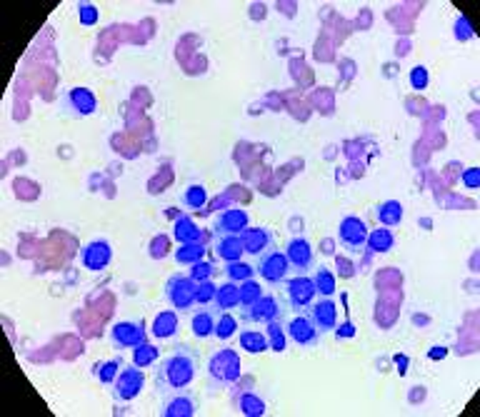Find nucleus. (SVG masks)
Segmentation results:
<instances>
[{
    "instance_id": "obj_1",
    "label": "nucleus",
    "mask_w": 480,
    "mask_h": 417,
    "mask_svg": "<svg viewBox=\"0 0 480 417\" xmlns=\"http://www.w3.org/2000/svg\"><path fill=\"white\" fill-rule=\"evenodd\" d=\"M200 370V355L193 350L190 345L180 342L168 352L153 370V382L155 390L160 395H168V392L176 390H185L195 382Z\"/></svg>"
},
{
    "instance_id": "obj_2",
    "label": "nucleus",
    "mask_w": 480,
    "mask_h": 417,
    "mask_svg": "<svg viewBox=\"0 0 480 417\" xmlns=\"http://www.w3.org/2000/svg\"><path fill=\"white\" fill-rule=\"evenodd\" d=\"M240 355L230 347L216 350L208 360V385L210 390H226L233 382L240 380Z\"/></svg>"
},
{
    "instance_id": "obj_3",
    "label": "nucleus",
    "mask_w": 480,
    "mask_h": 417,
    "mask_svg": "<svg viewBox=\"0 0 480 417\" xmlns=\"http://www.w3.org/2000/svg\"><path fill=\"white\" fill-rule=\"evenodd\" d=\"M108 340L116 350H133L140 342L148 340L143 320H118L111 330H108Z\"/></svg>"
},
{
    "instance_id": "obj_4",
    "label": "nucleus",
    "mask_w": 480,
    "mask_h": 417,
    "mask_svg": "<svg viewBox=\"0 0 480 417\" xmlns=\"http://www.w3.org/2000/svg\"><path fill=\"white\" fill-rule=\"evenodd\" d=\"M166 300L176 313H190L195 308V282L188 275H173L166 282Z\"/></svg>"
},
{
    "instance_id": "obj_5",
    "label": "nucleus",
    "mask_w": 480,
    "mask_h": 417,
    "mask_svg": "<svg viewBox=\"0 0 480 417\" xmlns=\"http://www.w3.org/2000/svg\"><path fill=\"white\" fill-rule=\"evenodd\" d=\"M98 110V98L90 88H70L61 95V113L68 118H88Z\"/></svg>"
},
{
    "instance_id": "obj_6",
    "label": "nucleus",
    "mask_w": 480,
    "mask_h": 417,
    "mask_svg": "<svg viewBox=\"0 0 480 417\" xmlns=\"http://www.w3.org/2000/svg\"><path fill=\"white\" fill-rule=\"evenodd\" d=\"M255 273L260 275V280H265L268 285H285L288 275L293 273L290 263H288L285 253H278V250H271L268 255L258 258V268Z\"/></svg>"
},
{
    "instance_id": "obj_7",
    "label": "nucleus",
    "mask_w": 480,
    "mask_h": 417,
    "mask_svg": "<svg viewBox=\"0 0 480 417\" xmlns=\"http://www.w3.org/2000/svg\"><path fill=\"white\" fill-rule=\"evenodd\" d=\"M143 387H145L143 368L130 365V368H123L121 375L116 378V382H113V397L118 402H130L143 392Z\"/></svg>"
},
{
    "instance_id": "obj_8",
    "label": "nucleus",
    "mask_w": 480,
    "mask_h": 417,
    "mask_svg": "<svg viewBox=\"0 0 480 417\" xmlns=\"http://www.w3.org/2000/svg\"><path fill=\"white\" fill-rule=\"evenodd\" d=\"M315 295L318 292H315L313 278H308V275H298V278L285 282V300L293 313H305L310 308V302L315 300Z\"/></svg>"
},
{
    "instance_id": "obj_9",
    "label": "nucleus",
    "mask_w": 480,
    "mask_h": 417,
    "mask_svg": "<svg viewBox=\"0 0 480 417\" xmlns=\"http://www.w3.org/2000/svg\"><path fill=\"white\" fill-rule=\"evenodd\" d=\"M368 225H365V220L355 218V215H348V218L340 220V225H338V240L340 245L348 250V253H360L368 242Z\"/></svg>"
},
{
    "instance_id": "obj_10",
    "label": "nucleus",
    "mask_w": 480,
    "mask_h": 417,
    "mask_svg": "<svg viewBox=\"0 0 480 417\" xmlns=\"http://www.w3.org/2000/svg\"><path fill=\"white\" fill-rule=\"evenodd\" d=\"M198 400H195L193 392L185 390H176L163 395V402H160V415L163 417H193L198 415Z\"/></svg>"
},
{
    "instance_id": "obj_11",
    "label": "nucleus",
    "mask_w": 480,
    "mask_h": 417,
    "mask_svg": "<svg viewBox=\"0 0 480 417\" xmlns=\"http://www.w3.org/2000/svg\"><path fill=\"white\" fill-rule=\"evenodd\" d=\"M276 318H283L281 302H278L276 295H263L260 300H255L253 305L240 310V320L250 325H268Z\"/></svg>"
},
{
    "instance_id": "obj_12",
    "label": "nucleus",
    "mask_w": 480,
    "mask_h": 417,
    "mask_svg": "<svg viewBox=\"0 0 480 417\" xmlns=\"http://www.w3.org/2000/svg\"><path fill=\"white\" fill-rule=\"evenodd\" d=\"M285 332H288V340H293L298 347H305V350L315 347L320 342V337H323L318 332V328L313 325V320L308 318V313L295 315V318L285 325Z\"/></svg>"
},
{
    "instance_id": "obj_13",
    "label": "nucleus",
    "mask_w": 480,
    "mask_h": 417,
    "mask_svg": "<svg viewBox=\"0 0 480 417\" xmlns=\"http://www.w3.org/2000/svg\"><path fill=\"white\" fill-rule=\"evenodd\" d=\"M285 258L290 263V270L298 275H308L315 270V250L305 237H293L285 247Z\"/></svg>"
},
{
    "instance_id": "obj_14",
    "label": "nucleus",
    "mask_w": 480,
    "mask_h": 417,
    "mask_svg": "<svg viewBox=\"0 0 480 417\" xmlns=\"http://www.w3.org/2000/svg\"><path fill=\"white\" fill-rule=\"evenodd\" d=\"M305 313H308V318L313 320V325L318 328L320 335H328V332H333V330L338 328V305L333 302V297L313 300Z\"/></svg>"
},
{
    "instance_id": "obj_15",
    "label": "nucleus",
    "mask_w": 480,
    "mask_h": 417,
    "mask_svg": "<svg viewBox=\"0 0 480 417\" xmlns=\"http://www.w3.org/2000/svg\"><path fill=\"white\" fill-rule=\"evenodd\" d=\"M240 240H243V247L245 253L253 255L255 260L263 258V255H268L276 247V232L271 230V228H245L243 232H240Z\"/></svg>"
},
{
    "instance_id": "obj_16",
    "label": "nucleus",
    "mask_w": 480,
    "mask_h": 417,
    "mask_svg": "<svg viewBox=\"0 0 480 417\" xmlns=\"http://www.w3.org/2000/svg\"><path fill=\"white\" fill-rule=\"evenodd\" d=\"M113 260V247L108 240H93L80 250V265L90 273H100L111 265Z\"/></svg>"
},
{
    "instance_id": "obj_17",
    "label": "nucleus",
    "mask_w": 480,
    "mask_h": 417,
    "mask_svg": "<svg viewBox=\"0 0 480 417\" xmlns=\"http://www.w3.org/2000/svg\"><path fill=\"white\" fill-rule=\"evenodd\" d=\"M250 223V215L240 208H230L226 213H221L213 223V232L218 235H240V232L248 228Z\"/></svg>"
},
{
    "instance_id": "obj_18",
    "label": "nucleus",
    "mask_w": 480,
    "mask_h": 417,
    "mask_svg": "<svg viewBox=\"0 0 480 417\" xmlns=\"http://www.w3.org/2000/svg\"><path fill=\"white\" fill-rule=\"evenodd\" d=\"M213 253L223 263H235L245 255V247L240 235H218L216 242H213Z\"/></svg>"
},
{
    "instance_id": "obj_19",
    "label": "nucleus",
    "mask_w": 480,
    "mask_h": 417,
    "mask_svg": "<svg viewBox=\"0 0 480 417\" xmlns=\"http://www.w3.org/2000/svg\"><path fill=\"white\" fill-rule=\"evenodd\" d=\"M178 328H180V318H178L176 310H163L153 318V325H150V332L158 340H171L176 337Z\"/></svg>"
},
{
    "instance_id": "obj_20",
    "label": "nucleus",
    "mask_w": 480,
    "mask_h": 417,
    "mask_svg": "<svg viewBox=\"0 0 480 417\" xmlns=\"http://www.w3.org/2000/svg\"><path fill=\"white\" fill-rule=\"evenodd\" d=\"M240 305V285L238 282H223V285H218L216 290V300H213V308L218 310V313H228V310L238 308Z\"/></svg>"
},
{
    "instance_id": "obj_21",
    "label": "nucleus",
    "mask_w": 480,
    "mask_h": 417,
    "mask_svg": "<svg viewBox=\"0 0 480 417\" xmlns=\"http://www.w3.org/2000/svg\"><path fill=\"white\" fill-rule=\"evenodd\" d=\"M216 320L218 315L213 310H198V313L190 318V332H193L198 340H208L216 332Z\"/></svg>"
},
{
    "instance_id": "obj_22",
    "label": "nucleus",
    "mask_w": 480,
    "mask_h": 417,
    "mask_svg": "<svg viewBox=\"0 0 480 417\" xmlns=\"http://www.w3.org/2000/svg\"><path fill=\"white\" fill-rule=\"evenodd\" d=\"M376 218L383 228H395L403 223V205L398 200H386L376 208Z\"/></svg>"
},
{
    "instance_id": "obj_23",
    "label": "nucleus",
    "mask_w": 480,
    "mask_h": 417,
    "mask_svg": "<svg viewBox=\"0 0 480 417\" xmlns=\"http://www.w3.org/2000/svg\"><path fill=\"white\" fill-rule=\"evenodd\" d=\"M173 235H176V240L180 245H185V242H203V230L190 218H178L176 225H173Z\"/></svg>"
},
{
    "instance_id": "obj_24",
    "label": "nucleus",
    "mask_w": 480,
    "mask_h": 417,
    "mask_svg": "<svg viewBox=\"0 0 480 417\" xmlns=\"http://www.w3.org/2000/svg\"><path fill=\"white\" fill-rule=\"evenodd\" d=\"M393 245H395V235H393L388 228H378V230H370L368 232V247L370 253H390Z\"/></svg>"
},
{
    "instance_id": "obj_25",
    "label": "nucleus",
    "mask_w": 480,
    "mask_h": 417,
    "mask_svg": "<svg viewBox=\"0 0 480 417\" xmlns=\"http://www.w3.org/2000/svg\"><path fill=\"white\" fill-rule=\"evenodd\" d=\"M265 337H268V347L276 352H283L288 345V332H285V323L283 318H276L265 325Z\"/></svg>"
},
{
    "instance_id": "obj_26",
    "label": "nucleus",
    "mask_w": 480,
    "mask_h": 417,
    "mask_svg": "<svg viewBox=\"0 0 480 417\" xmlns=\"http://www.w3.org/2000/svg\"><path fill=\"white\" fill-rule=\"evenodd\" d=\"M313 285H315V292H318L320 297H333L336 295V287H338L336 275H333L328 268H315Z\"/></svg>"
},
{
    "instance_id": "obj_27",
    "label": "nucleus",
    "mask_w": 480,
    "mask_h": 417,
    "mask_svg": "<svg viewBox=\"0 0 480 417\" xmlns=\"http://www.w3.org/2000/svg\"><path fill=\"white\" fill-rule=\"evenodd\" d=\"M240 347L250 355H258V352L268 350V337L260 330H243L240 332Z\"/></svg>"
},
{
    "instance_id": "obj_28",
    "label": "nucleus",
    "mask_w": 480,
    "mask_h": 417,
    "mask_svg": "<svg viewBox=\"0 0 480 417\" xmlns=\"http://www.w3.org/2000/svg\"><path fill=\"white\" fill-rule=\"evenodd\" d=\"M235 405H238V410L243 412V415H248V417H263L265 415V402L260 400L258 395H253V392H240V395L235 397Z\"/></svg>"
},
{
    "instance_id": "obj_29",
    "label": "nucleus",
    "mask_w": 480,
    "mask_h": 417,
    "mask_svg": "<svg viewBox=\"0 0 480 417\" xmlns=\"http://www.w3.org/2000/svg\"><path fill=\"white\" fill-rule=\"evenodd\" d=\"M160 360V350L155 345H150L148 340L140 342L138 347H133V365H138V368H150Z\"/></svg>"
},
{
    "instance_id": "obj_30",
    "label": "nucleus",
    "mask_w": 480,
    "mask_h": 417,
    "mask_svg": "<svg viewBox=\"0 0 480 417\" xmlns=\"http://www.w3.org/2000/svg\"><path fill=\"white\" fill-rule=\"evenodd\" d=\"M205 258V242H185L176 250V260L180 265H195Z\"/></svg>"
},
{
    "instance_id": "obj_31",
    "label": "nucleus",
    "mask_w": 480,
    "mask_h": 417,
    "mask_svg": "<svg viewBox=\"0 0 480 417\" xmlns=\"http://www.w3.org/2000/svg\"><path fill=\"white\" fill-rule=\"evenodd\" d=\"M123 368H125V365H123V357H113V360H105V363L95 365V378L103 385H113Z\"/></svg>"
},
{
    "instance_id": "obj_32",
    "label": "nucleus",
    "mask_w": 480,
    "mask_h": 417,
    "mask_svg": "<svg viewBox=\"0 0 480 417\" xmlns=\"http://www.w3.org/2000/svg\"><path fill=\"white\" fill-rule=\"evenodd\" d=\"M255 268L245 260H235V263H226V278L228 282H245V280H253Z\"/></svg>"
},
{
    "instance_id": "obj_33",
    "label": "nucleus",
    "mask_w": 480,
    "mask_h": 417,
    "mask_svg": "<svg viewBox=\"0 0 480 417\" xmlns=\"http://www.w3.org/2000/svg\"><path fill=\"white\" fill-rule=\"evenodd\" d=\"M183 205L190 210H203L208 205V190L203 185H188L183 192Z\"/></svg>"
},
{
    "instance_id": "obj_34",
    "label": "nucleus",
    "mask_w": 480,
    "mask_h": 417,
    "mask_svg": "<svg viewBox=\"0 0 480 417\" xmlns=\"http://www.w3.org/2000/svg\"><path fill=\"white\" fill-rule=\"evenodd\" d=\"M238 332V320L233 318L230 313H218V320H216V332H213V337H218V340H230L233 335Z\"/></svg>"
},
{
    "instance_id": "obj_35",
    "label": "nucleus",
    "mask_w": 480,
    "mask_h": 417,
    "mask_svg": "<svg viewBox=\"0 0 480 417\" xmlns=\"http://www.w3.org/2000/svg\"><path fill=\"white\" fill-rule=\"evenodd\" d=\"M216 290L218 285L213 280L195 282V305H198V308H210L213 300H216Z\"/></svg>"
},
{
    "instance_id": "obj_36",
    "label": "nucleus",
    "mask_w": 480,
    "mask_h": 417,
    "mask_svg": "<svg viewBox=\"0 0 480 417\" xmlns=\"http://www.w3.org/2000/svg\"><path fill=\"white\" fill-rule=\"evenodd\" d=\"M265 292L263 287H260V282L255 280H245L240 282V308H248V305H253L255 300H260Z\"/></svg>"
},
{
    "instance_id": "obj_37",
    "label": "nucleus",
    "mask_w": 480,
    "mask_h": 417,
    "mask_svg": "<svg viewBox=\"0 0 480 417\" xmlns=\"http://www.w3.org/2000/svg\"><path fill=\"white\" fill-rule=\"evenodd\" d=\"M216 275V265L213 263H208V260H200V263H195V265H190V270H188V278L193 282H203V280H210Z\"/></svg>"
},
{
    "instance_id": "obj_38",
    "label": "nucleus",
    "mask_w": 480,
    "mask_h": 417,
    "mask_svg": "<svg viewBox=\"0 0 480 417\" xmlns=\"http://www.w3.org/2000/svg\"><path fill=\"white\" fill-rule=\"evenodd\" d=\"M78 18H80L83 25H95L98 23V8L93 3H80L78 6Z\"/></svg>"
},
{
    "instance_id": "obj_39",
    "label": "nucleus",
    "mask_w": 480,
    "mask_h": 417,
    "mask_svg": "<svg viewBox=\"0 0 480 417\" xmlns=\"http://www.w3.org/2000/svg\"><path fill=\"white\" fill-rule=\"evenodd\" d=\"M410 85H413L415 90H425V88H428V68L415 66L413 70H410Z\"/></svg>"
},
{
    "instance_id": "obj_40",
    "label": "nucleus",
    "mask_w": 480,
    "mask_h": 417,
    "mask_svg": "<svg viewBox=\"0 0 480 417\" xmlns=\"http://www.w3.org/2000/svg\"><path fill=\"white\" fill-rule=\"evenodd\" d=\"M460 180H463L465 187L475 190V187L480 185V170H478V168H468V170L463 173V178H460Z\"/></svg>"
},
{
    "instance_id": "obj_41",
    "label": "nucleus",
    "mask_w": 480,
    "mask_h": 417,
    "mask_svg": "<svg viewBox=\"0 0 480 417\" xmlns=\"http://www.w3.org/2000/svg\"><path fill=\"white\" fill-rule=\"evenodd\" d=\"M166 250H168V237H166V235L155 237V240H153V250H150V255H153V258H163V255H166Z\"/></svg>"
},
{
    "instance_id": "obj_42",
    "label": "nucleus",
    "mask_w": 480,
    "mask_h": 417,
    "mask_svg": "<svg viewBox=\"0 0 480 417\" xmlns=\"http://www.w3.org/2000/svg\"><path fill=\"white\" fill-rule=\"evenodd\" d=\"M338 268H343V278H353V265H350V263H345V260H340V258H338Z\"/></svg>"
},
{
    "instance_id": "obj_43",
    "label": "nucleus",
    "mask_w": 480,
    "mask_h": 417,
    "mask_svg": "<svg viewBox=\"0 0 480 417\" xmlns=\"http://www.w3.org/2000/svg\"><path fill=\"white\" fill-rule=\"evenodd\" d=\"M338 337H353V325L345 323L340 330H338Z\"/></svg>"
}]
</instances>
